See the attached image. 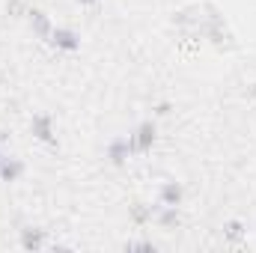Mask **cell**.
<instances>
[{"label": "cell", "mask_w": 256, "mask_h": 253, "mask_svg": "<svg viewBox=\"0 0 256 253\" xmlns=\"http://www.w3.org/2000/svg\"><path fill=\"white\" fill-rule=\"evenodd\" d=\"M74 3H80V6H92V3H98V0H74Z\"/></svg>", "instance_id": "cell-14"}, {"label": "cell", "mask_w": 256, "mask_h": 253, "mask_svg": "<svg viewBox=\"0 0 256 253\" xmlns=\"http://www.w3.org/2000/svg\"><path fill=\"white\" fill-rule=\"evenodd\" d=\"M155 208H158V206L134 202V206H128V218H131V224H134V226H146V224H152V218H155Z\"/></svg>", "instance_id": "cell-7"}, {"label": "cell", "mask_w": 256, "mask_h": 253, "mask_svg": "<svg viewBox=\"0 0 256 253\" xmlns=\"http://www.w3.org/2000/svg\"><path fill=\"white\" fill-rule=\"evenodd\" d=\"M48 45H54L57 51H78L80 48V36L74 33V30H68V27H54L51 30V36H48Z\"/></svg>", "instance_id": "cell-2"}, {"label": "cell", "mask_w": 256, "mask_h": 253, "mask_svg": "<svg viewBox=\"0 0 256 253\" xmlns=\"http://www.w3.org/2000/svg\"><path fill=\"white\" fill-rule=\"evenodd\" d=\"M158 200H161V206H182V200H185V188H182L179 182H164V185H161V194H158Z\"/></svg>", "instance_id": "cell-8"}, {"label": "cell", "mask_w": 256, "mask_h": 253, "mask_svg": "<svg viewBox=\"0 0 256 253\" xmlns=\"http://www.w3.org/2000/svg\"><path fill=\"white\" fill-rule=\"evenodd\" d=\"M27 21H30L33 33H36V36H42V39H48V36H51V30H54L51 18H48L42 9H30V12H27Z\"/></svg>", "instance_id": "cell-5"}, {"label": "cell", "mask_w": 256, "mask_h": 253, "mask_svg": "<svg viewBox=\"0 0 256 253\" xmlns=\"http://www.w3.org/2000/svg\"><path fill=\"white\" fill-rule=\"evenodd\" d=\"M45 242H48V238H45V230H36V226L21 230V248H24V250H30V253L42 250Z\"/></svg>", "instance_id": "cell-6"}, {"label": "cell", "mask_w": 256, "mask_h": 253, "mask_svg": "<svg viewBox=\"0 0 256 253\" xmlns=\"http://www.w3.org/2000/svg\"><path fill=\"white\" fill-rule=\"evenodd\" d=\"M134 155V146H131V137H116V140H110V146H108V158H110V164L114 167H126V161Z\"/></svg>", "instance_id": "cell-4"}, {"label": "cell", "mask_w": 256, "mask_h": 253, "mask_svg": "<svg viewBox=\"0 0 256 253\" xmlns=\"http://www.w3.org/2000/svg\"><path fill=\"white\" fill-rule=\"evenodd\" d=\"M244 236H248V230H244V224H242V220H226V224H224V238H226V242L238 244Z\"/></svg>", "instance_id": "cell-11"}, {"label": "cell", "mask_w": 256, "mask_h": 253, "mask_svg": "<svg viewBox=\"0 0 256 253\" xmlns=\"http://www.w3.org/2000/svg\"><path fill=\"white\" fill-rule=\"evenodd\" d=\"M126 250H158V248H155V244H152V242H128L126 244Z\"/></svg>", "instance_id": "cell-13"}, {"label": "cell", "mask_w": 256, "mask_h": 253, "mask_svg": "<svg viewBox=\"0 0 256 253\" xmlns=\"http://www.w3.org/2000/svg\"><path fill=\"white\" fill-rule=\"evenodd\" d=\"M21 173H24V161L3 155V164H0V179H3V182H15V179H21Z\"/></svg>", "instance_id": "cell-9"}, {"label": "cell", "mask_w": 256, "mask_h": 253, "mask_svg": "<svg viewBox=\"0 0 256 253\" xmlns=\"http://www.w3.org/2000/svg\"><path fill=\"white\" fill-rule=\"evenodd\" d=\"M155 218L164 230H173V226H179V206H158Z\"/></svg>", "instance_id": "cell-10"}, {"label": "cell", "mask_w": 256, "mask_h": 253, "mask_svg": "<svg viewBox=\"0 0 256 253\" xmlns=\"http://www.w3.org/2000/svg\"><path fill=\"white\" fill-rule=\"evenodd\" d=\"M30 131H33V137H36V140H42V143H48V146H57L54 120H51L48 114H36V116H33V122H30Z\"/></svg>", "instance_id": "cell-3"}, {"label": "cell", "mask_w": 256, "mask_h": 253, "mask_svg": "<svg viewBox=\"0 0 256 253\" xmlns=\"http://www.w3.org/2000/svg\"><path fill=\"white\" fill-rule=\"evenodd\" d=\"M6 12H9L12 18H24L30 9L24 6V0H9V3H6Z\"/></svg>", "instance_id": "cell-12"}, {"label": "cell", "mask_w": 256, "mask_h": 253, "mask_svg": "<svg viewBox=\"0 0 256 253\" xmlns=\"http://www.w3.org/2000/svg\"><path fill=\"white\" fill-rule=\"evenodd\" d=\"M155 122H140L134 134H128L131 137V146H134V155H146L152 146H155Z\"/></svg>", "instance_id": "cell-1"}]
</instances>
